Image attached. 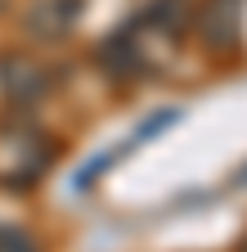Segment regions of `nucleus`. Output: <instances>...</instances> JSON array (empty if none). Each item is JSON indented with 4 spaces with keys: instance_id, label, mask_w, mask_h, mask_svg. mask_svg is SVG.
Masks as SVG:
<instances>
[{
    "instance_id": "obj_1",
    "label": "nucleus",
    "mask_w": 247,
    "mask_h": 252,
    "mask_svg": "<svg viewBox=\"0 0 247 252\" xmlns=\"http://www.w3.org/2000/svg\"><path fill=\"white\" fill-rule=\"evenodd\" d=\"M0 90H5V99L18 104V108L41 104L50 94V72L36 59H27V54H5L0 59Z\"/></svg>"
},
{
    "instance_id": "obj_2",
    "label": "nucleus",
    "mask_w": 247,
    "mask_h": 252,
    "mask_svg": "<svg viewBox=\"0 0 247 252\" xmlns=\"http://www.w3.org/2000/svg\"><path fill=\"white\" fill-rule=\"evenodd\" d=\"M85 0H36L27 9V36L36 41H63L68 32L81 23Z\"/></svg>"
},
{
    "instance_id": "obj_3",
    "label": "nucleus",
    "mask_w": 247,
    "mask_h": 252,
    "mask_svg": "<svg viewBox=\"0 0 247 252\" xmlns=\"http://www.w3.org/2000/svg\"><path fill=\"white\" fill-rule=\"evenodd\" d=\"M238 32H243V0H211L202 9V41L211 50L238 45Z\"/></svg>"
},
{
    "instance_id": "obj_4",
    "label": "nucleus",
    "mask_w": 247,
    "mask_h": 252,
    "mask_svg": "<svg viewBox=\"0 0 247 252\" xmlns=\"http://www.w3.org/2000/svg\"><path fill=\"white\" fill-rule=\"evenodd\" d=\"M95 54H99V63H104V72H112V77H144V72H148V59L135 50L131 32H117V36H108Z\"/></svg>"
},
{
    "instance_id": "obj_5",
    "label": "nucleus",
    "mask_w": 247,
    "mask_h": 252,
    "mask_svg": "<svg viewBox=\"0 0 247 252\" xmlns=\"http://www.w3.org/2000/svg\"><path fill=\"white\" fill-rule=\"evenodd\" d=\"M171 122H180V108H162V113H153L148 122H139V126H135V135H131L126 144H121V149H117V158H126V153H131V149H139L144 140H153L158 131H166Z\"/></svg>"
},
{
    "instance_id": "obj_6",
    "label": "nucleus",
    "mask_w": 247,
    "mask_h": 252,
    "mask_svg": "<svg viewBox=\"0 0 247 252\" xmlns=\"http://www.w3.org/2000/svg\"><path fill=\"white\" fill-rule=\"evenodd\" d=\"M184 14H189V5H184V0H158V5H153L144 18H148V23H158V27H166V32H180Z\"/></svg>"
},
{
    "instance_id": "obj_7",
    "label": "nucleus",
    "mask_w": 247,
    "mask_h": 252,
    "mask_svg": "<svg viewBox=\"0 0 247 252\" xmlns=\"http://www.w3.org/2000/svg\"><path fill=\"white\" fill-rule=\"evenodd\" d=\"M0 252H41V243L23 225H0Z\"/></svg>"
},
{
    "instance_id": "obj_8",
    "label": "nucleus",
    "mask_w": 247,
    "mask_h": 252,
    "mask_svg": "<svg viewBox=\"0 0 247 252\" xmlns=\"http://www.w3.org/2000/svg\"><path fill=\"white\" fill-rule=\"evenodd\" d=\"M243 180H247V167H243Z\"/></svg>"
},
{
    "instance_id": "obj_9",
    "label": "nucleus",
    "mask_w": 247,
    "mask_h": 252,
    "mask_svg": "<svg viewBox=\"0 0 247 252\" xmlns=\"http://www.w3.org/2000/svg\"><path fill=\"white\" fill-rule=\"evenodd\" d=\"M243 252H247V239H243Z\"/></svg>"
}]
</instances>
